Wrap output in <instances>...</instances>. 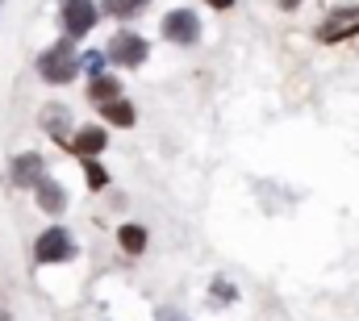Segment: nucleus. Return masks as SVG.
<instances>
[{
    "instance_id": "1",
    "label": "nucleus",
    "mask_w": 359,
    "mask_h": 321,
    "mask_svg": "<svg viewBox=\"0 0 359 321\" xmlns=\"http://www.w3.org/2000/svg\"><path fill=\"white\" fill-rule=\"evenodd\" d=\"M38 71H42V80L46 83H72L76 80V71H80V55H76V46H72V42H55L50 50H42Z\"/></svg>"
},
{
    "instance_id": "2",
    "label": "nucleus",
    "mask_w": 359,
    "mask_h": 321,
    "mask_svg": "<svg viewBox=\"0 0 359 321\" xmlns=\"http://www.w3.org/2000/svg\"><path fill=\"white\" fill-rule=\"evenodd\" d=\"M72 254H76V242H72V234L63 226H50L46 234H38V242H34V259L38 263H67Z\"/></svg>"
},
{
    "instance_id": "3",
    "label": "nucleus",
    "mask_w": 359,
    "mask_h": 321,
    "mask_svg": "<svg viewBox=\"0 0 359 321\" xmlns=\"http://www.w3.org/2000/svg\"><path fill=\"white\" fill-rule=\"evenodd\" d=\"M104 59L109 63H117V67H138V63H147V38H138V34H117L109 46H104Z\"/></svg>"
},
{
    "instance_id": "4",
    "label": "nucleus",
    "mask_w": 359,
    "mask_h": 321,
    "mask_svg": "<svg viewBox=\"0 0 359 321\" xmlns=\"http://www.w3.org/2000/svg\"><path fill=\"white\" fill-rule=\"evenodd\" d=\"M163 38L176 42V46H192V42L201 38V21H196V13H188V8L168 13V17H163Z\"/></svg>"
},
{
    "instance_id": "5",
    "label": "nucleus",
    "mask_w": 359,
    "mask_h": 321,
    "mask_svg": "<svg viewBox=\"0 0 359 321\" xmlns=\"http://www.w3.org/2000/svg\"><path fill=\"white\" fill-rule=\"evenodd\" d=\"M96 25V4L92 0H63V29L67 38H84Z\"/></svg>"
},
{
    "instance_id": "6",
    "label": "nucleus",
    "mask_w": 359,
    "mask_h": 321,
    "mask_svg": "<svg viewBox=\"0 0 359 321\" xmlns=\"http://www.w3.org/2000/svg\"><path fill=\"white\" fill-rule=\"evenodd\" d=\"M42 175H46V163H42V155H34V151H25V155H17V159L8 163L13 188H38Z\"/></svg>"
},
{
    "instance_id": "7",
    "label": "nucleus",
    "mask_w": 359,
    "mask_h": 321,
    "mask_svg": "<svg viewBox=\"0 0 359 321\" xmlns=\"http://www.w3.org/2000/svg\"><path fill=\"white\" fill-rule=\"evenodd\" d=\"M34 196H38V205H42V213H50V217H59L63 209H67V192H63V184H55V179H38V188H34Z\"/></svg>"
},
{
    "instance_id": "8",
    "label": "nucleus",
    "mask_w": 359,
    "mask_h": 321,
    "mask_svg": "<svg viewBox=\"0 0 359 321\" xmlns=\"http://www.w3.org/2000/svg\"><path fill=\"white\" fill-rule=\"evenodd\" d=\"M104 142H109V134H104L100 125H84V130L72 138V151H76L80 159H92V155H100V151H104Z\"/></svg>"
},
{
    "instance_id": "9",
    "label": "nucleus",
    "mask_w": 359,
    "mask_h": 321,
    "mask_svg": "<svg viewBox=\"0 0 359 321\" xmlns=\"http://www.w3.org/2000/svg\"><path fill=\"white\" fill-rule=\"evenodd\" d=\"M88 100L92 104H113V100H121V83L113 80V76H92V83H88Z\"/></svg>"
},
{
    "instance_id": "10",
    "label": "nucleus",
    "mask_w": 359,
    "mask_h": 321,
    "mask_svg": "<svg viewBox=\"0 0 359 321\" xmlns=\"http://www.w3.org/2000/svg\"><path fill=\"white\" fill-rule=\"evenodd\" d=\"M117 242H121L126 254H142V250H147V230H142V226H121V230H117Z\"/></svg>"
},
{
    "instance_id": "11",
    "label": "nucleus",
    "mask_w": 359,
    "mask_h": 321,
    "mask_svg": "<svg viewBox=\"0 0 359 321\" xmlns=\"http://www.w3.org/2000/svg\"><path fill=\"white\" fill-rule=\"evenodd\" d=\"M67 117H72V113H67L63 104H50V109H42V125H46L55 138H63V134H67Z\"/></svg>"
},
{
    "instance_id": "12",
    "label": "nucleus",
    "mask_w": 359,
    "mask_h": 321,
    "mask_svg": "<svg viewBox=\"0 0 359 321\" xmlns=\"http://www.w3.org/2000/svg\"><path fill=\"white\" fill-rule=\"evenodd\" d=\"M100 113H104L109 125H134V104H126V100H113V104H104Z\"/></svg>"
},
{
    "instance_id": "13",
    "label": "nucleus",
    "mask_w": 359,
    "mask_h": 321,
    "mask_svg": "<svg viewBox=\"0 0 359 321\" xmlns=\"http://www.w3.org/2000/svg\"><path fill=\"white\" fill-rule=\"evenodd\" d=\"M359 29V17L351 13V21H334V25H322V38L326 42H339V38H347V34H355Z\"/></svg>"
},
{
    "instance_id": "14",
    "label": "nucleus",
    "mask_w": 359,
    "mask_h": 321,
    "mask_svg": "<svg viewBox=\"0 0 359 321\" xmlns=\"http://www.w3.org/2000/svg\"><path fill=\"white\" fill-rule=\"evenodd\" d=\"M147 0H104V13L109 17H134Z\"/></svg>"
},
{
    "instance_id": "15",
    "label": "nucleus",
    "mask_w": 359,
    "mask_h": 321,
    "mask_svg": "<svg viewBox=\"0 0 359 321\" xmlns=\"http://www.w3.org/2000/svg\"><path fill=\"white\" fill-rule=\"evenodd\" d=\"M84 175H88V188H92V192H100V188L109 184V175H104V167H100L96 159H84Z\"/></svg>"
},
{
    "instance_id": "16",
    "label": "nucleus",
    "mask_w": 359,
    "mask_h": 321,
    "mask_svg": "<svg viewBox=\"0 0 359 321\" xmlns=\"http://www.w3.org/2000/svg\"><path fill=\"white\" fill-rule=\"evenodd\" d=\"M213 284H217V288H213V296H217V301H234V296H238V292H234V284H226V280H213Z\"/></svg>"
},
{
    "instance_id": "17",
    "label": "nucleus",
    "mask_w": 359,
    "mask_h": 321,
    "mask_svg": "<svg viewBox=\"0 0 359 321\" xmlns=\"http://www.w3.org/2000/svg\"><path fill=\"white\" fill-rule=\"evenodd\" d=\"M209 4H213V8H230L234 0H209Z\"/></svg>"
},
{
    "instance_id": "18",
    "label": "nucleus",
    "mask_w": 359,
    "mask_h": 321,
    "mask_svg": "<svg viewBox=\"0 0 359 321\" xmlns=\"http://www.w3.org/2000/svg\"><path fill=\"white\" fill-rule=\"evenodd\" d=\"M280 4H284V8H292V4H301V0H280Z\"/></svg>"
},
{
    "instance_id": "19",
    "label": "nucleus",
    "mask_w": 359,
    "mask_h": 321,
    "mask_svg": "<svg viewBox=\"0 0 359 321\" xmlns=\"http://www.w3.org/2000/svg\"><path fill=\"white\" fill-rule=\"evenodd\" d=\"M0 321H13V317H8V313H4V309H0Z\"/></svg>"
}]
</instances>
